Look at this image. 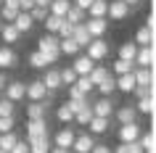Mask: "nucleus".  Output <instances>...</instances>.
Returning <instances> with one entry per match:
<instances>
[{"instance_id":"nucleus-34","label":"nucleus","mask_w":156,"mask_h":153,"mask_svg":"<svg viewBox=\"0 0 156 153\" xmlns=\"http://www.w3.org/2000/svg\"><path fill=\"white\" fill-rule=\"evenodd\" d=\"M135 111L143 113V116H154V98H138Z\"/></svg>"},{"instance_id":"nucleus-12","label":"nucleus","mask_w":156,"mask_h":153,"mask_svg":"<svg viewBox=\"0 0 156 153\" xmlns=\"http://www.w3.org/2000/svg\"><path fill=\"white\" fill-rule=\"evenodd\" d=\"M85 29L90 37H103L108 32V19H85Z\"/></svg>"},{"instance_id":"nucleus-31","label":"nucleus","mask_w":156,"mask_h":153,"mask_svg":"<svg viewBox=\"0 0 156 153\" xmlns=\"http://www.w3.org/2000/svg\"><path fill=\"white\" fill-rule=\"evenodd\" d=\"M108 74H111V71H108V66H98V64H95V66L90 69V74H87V79H90L93 85H101Z\"/></svg>"},{"instance_id":"nucleus-10","label":"nucleus","mask_w":156,"mask_h":153,"mask_svg":"<svg viewBox=\"0 0 156 153\" xmlns=\"http://www.w3.org/2000/svg\"><path fill=\"white\" fill-rule=\"evenodd\" d=\"M42 135H48V116L45 119H29L27 121V140L42 137Z\"/></svg>"},{"instance_id":"nucleus-3","label":"nucleus","mask_w":156,"mask_h":153,"mask_svg":"<svg viewBox=\"0 0 156 153\" xmlns=\"http://www.w3.org/2000/svg\"><path fill=\"white\" fill-rule=\"evenodd\" d=\"M24 92H27V85L19 79H8V85L3 87V92L0 95L8 98V100H13V103H19V100H24Z\"/></svg>"},{"instance_id":"nucleus-1","label":"nucleus","mask_w":156,"mask_h":153,"mask_svg":"<svg viewBox=\"0 0 156 153\" xmlns=\"http://www.w3.org/2000/svg\"><path fill=\"white\" fill-rule=\"evenodd\" d=\"M85 56L93 58L95 64L103 61V58H108V42L103 40V37H93V40L85 45Z\"/></svg>"},{"instance_id":"nucleus-47","label":"nucleus","mask_w":156,"mask_h":153,"mask_svg":"<svg viewBox=\"0 0 156 153\" xmlns=\"http://www.w3.org/2000/svg\"><path fill=\"white\" fill-rule=\"evenodd\" d=\"M132 95L135 98H154V85H138L132 90Z\"/></svg>"},{"instance_id":"nucleus-45","label":"nucleus","mask_w":156,"mask_h":153,"mask_svg":"<svg viewBox=\"0 0 156 153\" xmlns=\"http://www.w3.org/2000/svg\"><path fill=\"white\" fill-rule=\"evenodd\" d=\"M16 13H19V8H11V5H0V21H3V24H11V21L16 19Z\"/></svg>"},{"instance_id":"nucleus-2","label":"nucleus","mask_w":156,"mask_h":153,"mask_svg":"<svg viewBox=\"0 0 156 153\" xmlns=\"http://www.w3.org/2000/svg\"><path fill=\"white\" fill-rule=\"evenodd\" d=\"M130 5L124 3V0H108V11H106V19L111 21H124V19L130 16Z\"/></svg>"},{"instance_id":"nucleus-28","label":"nucleus","mask_w":156,"mask_h":153,"mask_svg":"<svg viewBox=\"0 0 156 153\" xmlns=\"http://www.w3.org/2000/svg\"><path fill=\"white\" fill-rule=\"evenodd\" d=\"M95 90L101 92V98H111V95L116 92V82H114V77L108 74V77L101 82V85H95Z\"/></svg>"},{"instance_id":"nucleus-41","label":"nucleus","mask_w":156,"mask_h":153,"mask_svg":"<svg viewBox=\"0 0 156 153\" xmlns=\"http://www.w3.org/2000/svg\"><path fill=\"white\" fill-rule=\"evenodd\" d=\"M16 140H19V135L13 129H11V132H3V135H0V148H3V151H11V148L16 145Z\"/></svg>"},{"instance_id":"nucleus-38","label":"nucleus","mask_w":156,"mask_h":153,"mask_svg":"<svg viewBox=\"0 0 156 153\" xmlns=\"http://www.w3.org/2000/svg\"><path fill=\"white\" fill-rule=\"evenodd\" d=\"M58 77H61V85H64V87H69V85H74V82H77V71H74L72 66L58 69Z\"/></svg>"},{"instance_id":"nucleus-24","label":"nucleus","mask_w":156,"mask_h":153,"mask_svg":"<svg viewBox=\"0 0 156 153\" xmlns=\"http://www.w3.org/2000/svg\"><path fill=\"white\" fill-rule=\"evenodd\" d=\"M72 40L77 42V45H80V48H82V50H85V45H87V42L93 40V37H90V32H87V29H85V21H82V24H74Z\"/></svg>"},{"instance_id":"nucleus-56","label":"nucleus","mask_w":156,"mask_h":153,"mask_svg":"<svg viewBox=\"0 0 156 153\" xmlns=\"http://www.w3.org/2000/svg\"><path fill=\"white\" fill-rule=\"evenodd\" d=\"M69 98H82V92L77 90V85H69Z\"/></svg>"},{"instance_id":"nucleus-15","label":"nucleus","mask_w":156,"mask_h":153,"mask_svg":"<svg viewBox=\"0 0 156 153\" xmlns=\"http://www.w3.org/2000/svg\"><path fill=\"white\" fill-rule=\"evenodd\" d=\"M114 116L119 124H130V121H138V111H135V106H116L114 108Z\"/></svg>"},{"instance_id":"nucleus-8","label":"nucleus","mask_w":156,"mask_h":153,"mask_svg":"<svg viewBox=\"0 0 156 153\" xmlns=\"http://www.w3.org/2000/svg\"><path fill=\"white\" fill-rule=\"evenodd\" d=\"M27 100H48L50 92L45 90V85H42L40 79H32L29 85H27V92H24Z\"/></svg>"},{"instance_id":"nucleus-29","label":"nucleus","mask_w":156,"mask_h":153,"mask_svg":"<svg viewBox=\"0 0 156 153\" xmlns=\"http://www.w3.org/2000/svg\"><path fill=\"white\" fill-rule=\"evenodd\" d=\"M69 8H72V0H50L48 13H53V16H66Z\"/></svg>"},{"instance_id":"nucleus-46","label":"nucleus","mask_w":156,"mask_h":153,"mask_svg":"<svg viewBox=\"0 0 156 153\" xmlns=\"http://www.w3.org/2000/svg\"><path fill=\"white\" fill-rule=\"evenodd\" d=\"M74 85H77V90H80L82 95H90L93 90H95V85H93L87 77H77V82H74Z\"/></svg>"},{"instance_id":"nucleus-55","label":"nucleus","mask_w":156,"mask_h":153,"mask_svg":"<svg viewBox=\"0 0 156 153\" xmlns=\"http://www.w3.org/2000/svg\"><path fill=\"white\" fill-rule=\"evenodd\" d=\"M34 8V0H19V11H32Z\"/></svg>"},{"instance_id":"nucleus-26","label":"nucleus","mask_w":156,"mask_h":153,"mask_svg":"<svg viewBox=\"0 0 156 153\" xmlns=\"http://www.w3.org/2000/svg\"><path fill=\"white\" fill-rule=\"evenodd\" d=\"M135 53H138V45L127 40V42H122V45H119L116 58H122V61H132V64H135Z\"/></svg>"},{"instance_id":"nucleus-36","label":"nucleus","mask_w":156,"mask_h":153,"mask_svg":"<svg viewBox=\"0 0 156 153\" xmlns=\"http://www.w3.org/2000/svg\"><path fill=\"white\" fill-rule=\"evenodd\" d=\"M61 21H64V16H53V13H48L45 21H42V24H45V32H48V34H56L58 26H61Z\"/></svg>"},{"instance_id":"nucleus-13","label":"nucleus","mask_w":156,"mask_h":153,"mask_svg":"<svg viewBox=\"0 0 156 153\" xmlns=\"http://www.w3.org/2000/svg\"><path fill=\"white\" fill-rule=\"evenodd\" d=\"M93 66H95V61H93V58H87L85 53H77V56H74V64H72V69L77 71V77H87Z\"/></svg>"},{"instance_id":"nucleus-62","label":"nucleus","mask_w":156,"mask_h":153,"mask_svg":"<svg viewBox=\"0 0 156 153\" xmlns=\"http://www.w3.org/2000/svg\"><path fill=\"white\" fill-rule=\"evenodd\" d=\"M0 29H3V21H0Z\"/></svg>"},{"instance_id":"nucleus-54","label":"nucleus","mask_w":156,"mask_h":153,"mask_svg":"<svg viewBox=\"0 0 156 153\" xmlns=\"http://www.w3.org/2000/svg\"><path fill=\"white\" fill-rule=\"evenodd\" d=\"M90 153H111V148H108V145H103V143H95Z\"/></svg>"},{"instance_id":"nucleus-59","label":"nucleus","mask_w":156,"mask_h":153,"mask_svg":"<svg viewBox=\"0 0 156 153\" xmlns=\"http://www.w3.org/2000/svg\"><path fill=\"white\" fill-rule=\"evenodd\" d=\"M34 5H40V8H48V5H50V0H34Z\"/></svg>"},{"instance_id":"nucleus-5","label":"nucleus","mask_w":156,"mask_h":153,"mask_svg":"<svg viewBox=\"0 0 156 153\" xmlns=\"http://www.w3.org/2000/svg\"><path fill=\"white\" fill-rule=\"evenodd\" d=\"M93 145H95V135H90V132H80V135L74 137V143H72V153H90Z\"/></svg>"},{"instance_id":"nucleus-57","label":"nucleus","mask_w":156,"mask_h":153,"mask_svg":"<svg viewBox=\"0 0 156 153\" xmlns=\"http://www.w3.org/2000/svg\"><path fill=\"white\" fill-rule=\"evenodd\" d=\"M48 153H72L69 148H58V145H50V151Z\"/></svg>"},{"instance_id":"nucleus-49","label":"nucleus","mask_w":156,"mask_h":153,"mask_svg":"<svg viewBox=\"0 0 156 153\" xmlns=\"http://www.w3.org/2000/svg\"><path fill=\"white\" fill-rule=\"evenodd\" d=\"M13 127H16V116H0V135L11 132Z\"/></svg>"},{"instance_id":"nucleus-14","label":"nucleus","mask_w":156,"mask_h":153,"mask_svg":"<svg viewBox=\"0 0 156 153\" xmlns=\"http://www.w3.org/2000/svg\"><path fill=\"white\" fill-rule=\"evenodd\" d=\"M74 137H77V129H72L69 124H64V129H58V132H56V140H53V143H56L58 148H69V151H72Z\"/></svg>"},{"instance_id":"nucleus-22","label":"nucleus","mask_w":156,"mask_h":153,"mask_svg":"<svg viewBox=\"0 0 156 153\" xmlns=\"http://www.w3.org/2000/svg\"><path fill=\"white\" fill-rule=\"evenodd\" d=\"M0 37H3V42H5V45H11V48H13V45L21 40V34H19V29H16L13 24H3V29H0Z\"/></svg>"},{"instance_id":"nucleus-19","label":"nucleus","mask_w":156,"mask_h":153,"mask_svg":"<svg viewBox=\"0 0 156 153\" xmlns=\"http://www.w3.org/2000/svg\"><path fill=\"white\" fill-rule=\"evenodd\" d=\"M132 77L138 85H154V66H135Z\"/></svg>"},{"instance_id":"nucleus-51","label":"nucleus","mask_w":156,"mask_h":153,"mask_svg":"<svg viewBox=\"0 0 156 153\" xmlns=\"http://www.w3.org/2000/svg\"><path fill=\"white\" fill-rule=\"evenodd\" d=\"M42 58H45V66H53V64H58L61 53H58V50H45V53H42Z\"/></svg>"},{"instance_id":"nucleus-21","label":"nucleus","mask_w":156,"mask_h":153,"mask_svg":"<svg viewBox=\"0 0 156 153\" xmlns=\"http://www.w3.org/2000/svg\"><path fill=\"white\" fill-rule=\"evenodd\" d=\"M58 53H61V56H77V53H82V48H80L72 37H61V40H58Z\"/></svg>"},{"instance_id":"nucleus-27","label":"nucleus","mask_w":156,"mask_h":153,"mask_svg":"<svg viewBox=\"0 0 156 153\" xmlns=\"http://www.w3.org/2000/svg\"><path fill=\"white\" fill-rule=\"evenodd\" d=\"M37 50L45 53V50H58V34H42L40 40H37Z\"/></svg>"},{"instance_id":"nucleus-35","label":"nucleus","mask_w":156,"mask_h":153,"mask_svg":"<svg viewBox=\"0 0 156 153\" xmlns=\"http://www.w3.org/2000/svg\"><path fill=\"white\" fill-rule=\"evenodd\" d=\"M111 153H143L138 140H132V143H119L116 148H111Z\"/></svg>"},{"instance_id":"nucleus-11","label":"nucleus","mask_w":156,"mask_h":153,"mask_svg":"<svg viewBox=\"0 0 156 153\" xmlns=\"http://www.w3.org/2000/svg\"><path fill=\"white\" fill-rule=\"evenodd\" d=\"M16 64H19L16 50L11 48V45H0V71H5V69H13Z\"/></svg>"},{"instance_id":"nucleus-20","label":"nucleus","mask_w":156,"mask_h":153,"mask_svg":"<svg viewBox=\"0 0 156 153\" xmlns=\"http://www.w3.org/2000/svg\"><path fill=\"white\" fill-rule=\"evenodd\" d=\"M114 82H116V90H119V92H127V95L138 87V82H135L132 71H130V74H119V77H114Z\"/></svg>"},{"instance_id":"nucleus-61","label":"nucleus","mask_w":156,"mask_h":153,"mask_svg":"<svg viewBox=\"0 0 156 153\" xmlns=\"http://www.w3.org/2000/svg\"><path fill=\"white\" fill-rule=\"evenodd\" d=\"M0 153H11V151H3V148H0Z\"/></svg>"},{"instance_id":"nucleus-42","label":"nucleus","mask_w":156,"mask_h":153,"mask_svg":"<svg viewBox=\"0 0 156 153\" xmlns=\"http://www.w3.org/2000/svg\"><path fill=\"white\" fill-rule=\"evenodd\" d=\"M90 119H93V108H90V106L74 113V124H77V127H87V121H90Z\"/></svg>"},{"instance_id":"nucleus-40","label":"nucleus","mask_w":156,"mask_h":153,"mask_svg":"<svg viewBox=\"0 0 156 153\" xmlns=\"http://www.w3.org/2000/svg\"><path fill=\"white\" fill-rule=\"evenodd\" d=\"M56 119L61 121V124H72V121H74V113L69 111V106H66V103H61L56 108Z\"/></svg>"},{"instance_id":"nucleus-18","label":"nucleus","mask_w":156,"mask_h":153,"mask_svg":"<svg viewBox=\"0 0 156 153\" xmlns=\"http://www.w3.org/2000/svg\"><path fill=\"white\" fill-rule=\"evenodd\" d=\"M135 66H154V45H138Z\"/></svg>"},{"instance_id":"nucleus-43","label":"nucleus","mask_w":156,"mask_h":153,"mask_svg":"<svg viewBox=\"0 0 156 153\" xmlns=\"http://www.w3.org/2000/svg\"><path fill=\"white\" fill-rule=\"evenodd\" d=\"M27 61H29V66H32V69H37V71H42V69H48V66H45V58H42V53H40V50H32Z\"/></svg>"},{"instance_id":"nucleus-44","label":"nucleus","mask_w":156,"mask_h":153,"mask_svg":"<svg viewBox=\"0 0 156 153\" xmlns=\"http://www.w3.org/2000/svg\"><path fill=\"white\" fill-rule=\"evenodd\" d=\"M0 116H16V103L0 95Z\"/></svg>"},{"instance_id":"nucleus-53","label":"nucleus","mask_w":156,"mask_h":153,"mask_svg":"<svg viewBox=\"0 0 156 153\" xmlns=\"http://www.w3.org/2000/svg\"><path fill=\"white\" fill-rule=\"evenodd\" d=\"M90 3H93V0H72V5H77V8H82L85 13H87V8H90Z\"/></svg>"},{"instance_id":"nucleus-50","label":"nucleus","mask_w":156,"mask_h":153,"mask_svg":"<svg viewBox=\"0 0 156 153\" xmlns=\"http://www.w3.org/2000/svg\"><path fill=\"white\" fill-rule=\"evenodd\" d=\"M72 32H74V24H69V21H66V19H64V21H61V26H58V40H61V37H72Z\"/></svg>"},{"instance_id":"nucleus-6","label":"nucleus","mask_w":156,"mask_h":153,"mask_svg":"<svg viewBox=\"0 0 156 153\" xmlns=\"http://www.w3.org/2000/svg\"><path fill=\"white\" fill-rule=\"evenodd\" d=\"M90 108H93V116H103V119H111L114 116V100L111 98H98L95 103H90Z\"/></svg>"},{"instance_id":"nucleus-33","label":"nucleus","mask_w":156,"mask_h":153,"mask_svg":"<svg viewBox=\"0 0 156 153\" xmlns=\"http://www.w3.org/2000/svg\"><path fill=\"white\" fill-rule=\"evenodd\" d=\"M64 19L69 21V24H82L85 19H87V13H85L82 8H77V5H72V8L66 11V16H64Z\"/></svg>"},{"instance_id":"nucleus-9","label":"nucleus","mask_w":156,"mask_h":153,"mask_svg":"<svg viewBox=\"0 0 156 153\" xmlns=\"http://www.w3.org/2000/svg\"><path fill=\"white\" fill-rule=\"evenodd\" d=\"M48 108H50V98L48 100H29L27 116H29V119H45V116H48Z\"/></svg>"},{"instance_id":"nucleus-37","label":"nucleus","mask_w":156,"mask_h":153,"mask_svg":"<svg viewBox=\"0 0 156 153\" xmlns=\"http://www.w3.org/2000/svg\"><path fill=\"white\" fill-rule=\"evenodd\" d=\"M66 106H69V111H72V113H77V111H82V108H87L90 100H87V95H82V98H69Z\"/></svg>"},{"instance_id":"nucleus-23","label":"nucleus","mask_w":156,"mask_h":153,"mask_svg":"<svg viewBox=\"0 0 156 153\" xmlns=\"http://www.w3.org/2000/svg\"><path fill=\"white\" fill-rule=\"evenodd\" d=\"M106 11H108V0H93L87 8V19H106Z\"/></svg>"},{"instance_id":"nucleus-7","label":"nucleus","mask_w":156,"mask_h":153,"mask_svg":"<svg viewBox=\"0 0 156 153\" xmlns=\"http://www.w3.org/2000/svg\"><path fill=\"white\" fill-rule=\"evenodd\" d=\"M42 71H45V74L40 77V82L45 85V90H48L50 95H53L56 90L64 87V85H61V77H58V69H50V66H48V69H42Z\"/></svg>"},{"instance_id":"nucleus-16","label":"nucleus","mask_w":156,"mask_h":153,"mask_svg":"<svg viewBox=\"0 0 156 153\" xmlns=\"http://www.w3.org/2000/svg\"><path fill=\"white\" fill-rule=\"evenodd\" d=\"M11 24H13V26L19 29V34H27V32H32L34 21H32V16H29V11H19V13H16V19H13Z\"/></svg>"},{"instance_id":"nucleus-17","label":"nucleus","mask_w":156,"mask_h":153,"mask_svg":"<svg viewBox=\"0 0 156 153\" xmlns=\"http://www.w3.org/2000/svg\"><path fill=\"white\" fill-rule=\"evenodd\" d=\"M108 129H111V119H103V116H93L87 121V132L90 135H106Z\"/></svg>"},{"instance_id":"nucleus-25","label":"nucleus","mask_w":156,"mask_h":153,"mask_svg":"<svg viewBox=\"0 0 156 153\" xmlns=\"http://www.w3.org/2000/svg\"><path fill=\"white\" fill-rule=\"evenodd\" d=\"M29 143V153H48L50 151V137L42 135V137H32V140H27Z\"/></svg>"},{"instance_id":"nucleus-30","label":"nucleus","mask_w":156,"mask_h":153,"mask_svg":"<svg viewBox=\"0 0 156 153\" xmlns=\"http://www.w3.org/2000/svg\"><path fill=\"white\" fill-rule=\"evenodd\" d=\"M135 45H154V29L143 24L138 29V34H135Z\"/></svg>"},{"instance_id":"nucleus-48","label":"nucleus","mask_w":156,"mask_h":153,"mask_svg":"<svg viewBox=\"0 0 156 153\" xmlns=\"http://www.w3.org/2000/svg\"><path fill=\"white\" fill-rule=\"evenodd\" d=\"M29 16H32L34 24H42V21H45V16H48V8H40V5H34V8L29 11Z\"/></svg>"},{"instance_id":"nucleus-58","label":"nucleus","mask_w":156,"mask_h":153,"mask_svg":"<svg viewBox=\"0 0 156 153\" xmlns=\"http://www.w3.org/2000/svg\"><path fill=\"white\" fill-rule=\"evenodd\" d=\"M5 85H8V77H5V71H0V92H3Z\"/></svg>"},{"instance_id":"nucleus-4","label":"nucleus","mask_w":156,"mask_h":153,"mask_svg":"<svg viewBox=\"0 0 156 153\" xmlns=\"http://www.w3.org/2000/svg\"><path fill=\"white\" fill-rule=\"evenodd\" d=\"M143 127H140L138 121H130V124H119L116 129V137H119V143H132V140H138Z\"/></svg>"},{"instance_id":"nucleus-32","label":"nucleus","mask_w":156,"mask_h":153,"mask_svg":"<svg viewBox=\"0 0 156 153\" xmlns=\"http://www.w3.org/2000/svg\"><path fill=\"white\" fill-rule=\"evenodd\" d=\"M140 148H143V153H154V129H143L138 137Z\"/></svg>"},{"instance_id":"nucleus-39","label":"nucleus","mask_w":156,"mask_h":153,"mask_svg":"<svg viewBox=\"0 0 156 153\" xmlns=\"http://www.w3.org/2000/svg\"><path fill=\"white\" fill-rule=\"evenodd\" d=\"M111 69H114V74L119 77V74H130L132 69H135V64H132V61H122V58H116L114 64H111Z\"/></svg>"},{"instance_id":"nucleus-60","label":"nucleus","mask_w":156,"mask_h":153,"mask_svg":"<svg viewBox=\"0 0 156 153\" xmlns=\"http://www.w3.org/2000/svg\"><path fill=\"white\" fill-rule=\"evenodd\" d=\"M124 3H127V5H130V8H135V5H140V3H143V0H124Z\"/></svg>"},{"instance_id":"nucleus-52","label":"nucleus","mask_w":156,"mask_h":153,"mask_svg":"<svg viewBox=\"0 0 156 153\" xmlns=\"http://www.w3.org/2000/svg\"><path fill=\"white\" fill-rule=\"evenodd\" d=\"M11 153H29V143H27V140H21V137H19V140H16V145H13V148H11Z\"/></svg>"}]
</instances>
